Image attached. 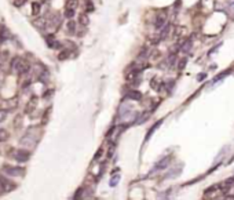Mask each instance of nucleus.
I'll return each mask as SVG.
<instances>
[{
	"label": "nucleus",
	"instance_id": "f257e3e1",
	"mask_svg": "<svg viewBox=\"0 0 234 200\" xmlns=\"http://www.w3.org/2000/svg\"><path fill=\"white\" fill-rule=\"evenodd\" d=\"M6 175H22L24 174V168L21 167H13V166H4L2 170Z\"/></svg>",
	"mask_w": 234,
	"mask_h": 200
},
{
	"label": "nucleus",
	"instance_id": "f03ea898",
	"mask_svg": "<svg viewBox=\"0 0 234 200\" xmlns=\"http://www.w3.org/2000/svg\"><path fill=\"white\" fill-rule=\"evenodd\" d=\"M14 68H15V70L19 73V75H25V73H28V70L30 69V65L28 64V62H15V65H14Z\"/></svg>",
	"mask_w": 234,
	"mask_h": 200
},
{
	"label": "nucleus",
	"instance_id": "7ed1b4c3",
	"mask_svg": "<svg viewBox=\"0 0 234 200\" xmlns=\"http://www.w3.org/2000/svg\"><path fill=\"white\" fill-rule=\"evenodd\" d=\"M14 157H15V160H18V161H28L29 160V157H30V153L28 152V150H17L15 152V155H14Z\"/></svg>",
	"mask_w": 234,
	"mask_h": 200
},
{
	"label": "nucleus",
	"instance_id": "20e7f679",
	"mask_svg": "<svg viewBox=\"0 0 234 200\" xmlns=\"http://www.w3.org/2000/svg\"><path fill=\"white\" fill-rule=\"evenodd\" d=\"M0 185H2V189L4 192H8V191L15 188V183L10 182L8 179H6V178H3V177H0Z\"/></svg>",
	"mask_w": 234,
	"mask_h": 200
},
{
	"label": "nucleus",
	"instance_id": "39448f33",
	"mask_svg": "<svg viewBox=\"0 0 234 200\" xmlns=\"http://www.w3.org/2000/svg\"><path fill=\"white\" fill-rule=\"evenodd\" d=\"M125 98H129V100H135V101H140V100H142V94H140L139 91H136V90H132V91L127 92Z\"/></svg>",
	"mask_w": 234,
	"mask_h": 200
},
{
	"label": "nucleus",
	"instance_id": "423d86ee",
	"mask_svg": "<svg viewBox=\"0 0 234 200\" xmlns=\"http://www.w3.org/2000/svg\"><path fill=\"white\" fill-rule=\"evenodd\" d=\"M36 102H37V100H36V97H32V100L29 101V102L26 104V106H25V113H28L29 115L30 112L35 109V106H36Z\"/></svg>",
	"mask_w": 234,
	"mask_h": 200
},
{
	"label": "nucleus",
	"instance_id": "0eeeda50",
	"mask_svg": "<svg viewBox=\"0 0 234 200\" xmlns=\"http://www.w3.org/2000/svg\"><path fill=\"white\" fill-rule=\"evenodd\" d=\"M66 31H68L69 35H74V32H76V21H73L70 18L68 21V24H66Z\"/></svg>",
	"mask_w": 234,
	"mask_h": 200
},
{
	"label": "nucleus",
	"instance_id": "6e6552de",
	"mask_svg": "<svg viewBox=\"0 0 234 200\" xmlns=\"http://www.w3.org/2000/svg\"><path fill=\"white\" fill-rule=\"evenodd\" d=\"M164 24H165V15H158V17L156 18L154 26H156V29H160L161 26H164Z\"/></svg>",
	"mask_w": 234,
	"mask_h": 200
},
{
	"label": "nucleus",
	"instance_id": "1a4fd4ad",
	"mask_svg": "<svg viewBox=\"0 0 234 200\" xmlns=\"http://www.w3.org/2000/svg\"><path fill=\"white\" fill-rule=\"evenodd\" d=\"M90 22V18H88L87 14H80L79 15V24H81V25H87V24Z\"/></svg>",
	"mask_w": 234,
	"mask_h": 200
},
{
	"label": "nucleus",
	"instance_id": "9d476101",
	"mask_svg": "<svg viewBox=\"0 0 234 200\" xmlns=\"http://www.w3.org/2000/svg\"><path fill=\"white\" fill-rule=\"evenodd\" d=\"M79 4V0H66V7L68 9H76Z\"/></svg>",
	"mask_w": 234,
	"mask_h": 200
},
{
	"label": "nucleus",
	"instance_id": "9b49d317",
	"mask_svg": "<svg viewBox=\"0 0 234 200\" xmlns=\"http://www.w3.org/2000/svg\"><path fill=\"white\" fill-rule=\"evenodd\" d=\"M32 13H33V15H39V13H40V3H33L32 4Z\"/></svg>",
	"mask_w": 234,
	"mask_h": 200
},
{
	"label": "nucleus",
	"instance_id": "f8f14e48",
	"mask_svg": "<svg viewBox=\"0 0 234 200\" xmlns=\"http://www.w3.org/2000/svg\"><path fill=\"white\" fill-rule=\"evenodd\" d=\"M65 17L68 18V20L73 18V17H74V9H68V7H66V10H65Z\"/></svg>",
	"mask_w": 234,
	"mask_h": 200
},
{
	"label": "nucleus",
	"instance_id": "ddd939ff",
	"mask_svg": "<svg viewBox=\"0 0 234 200\" xmlns=\"http://www.w3.org/2000/svg\"><path fill=\"white\" fill-rule=\"evenodd\" d=\"M7 138H8V133L6 130H3V128H0V142H4Z\"/></svg>",
	"mask_w": 234,
	"mask_h": 200
},
{
	"label": "nucleus",
	"instance_id": "4468645a",
	"mask_svg": "<svg viewBox=\"0 0 234 200\" xmlns=\"http://www.w3.org/2000/svg\"><path fill=\"white\" fill-rule=\"evenodd\" d=\"M168 160H169V157H165L162 161H160V163H158V166H156V170H160V168H164V167H167Z\"/></svg>",
	"mask_w": 234,
	"mask_h": 200
},
{
	"label": "nucleus",
	"instance_id": "2eb2a0df",
	"mask_svg": "<svg viewBox=\"0 0 234 200\" xmlns=\"http://www.w3.org/2000/svg\"><path fill=\"white\" fill-rule=\"evenodd\" d=\"M160 124H161V122H158V123H157V124H154V126H153V127H151V128H150V131H149V133H147V135H146V141H147V139H149V138H150V135H151V134H153V133H154V130H156V128H157V127H158V126H160Z\"/></svg>",
	"mask_w": 234,
	"mask_h": 200
},
{
	"label": "nucleus",
	"instance_id": "dca6fc26",
	"mask_svg": "<svg viewBox=\"0 0 234 200\" xmlns=\"http://www.w3.org/2000/svg\"><path fill=\"white\" fill-rule=\"evenodd\" d=\"M35 25L37 26V28H43V26L46 25V21H44L43 18H39V20L35 21Z\"/></svg>",
	"mask_w": 234,
	"mask_h": 200
},
{
	"label": "nucleus",
	"instance_id": "f3484780",
	"mask_svg": "<svg viewBox=\"0 0 234 200\" xmlns=\"http://www.w3.org/2000/svg\"><path fill=\"white\" fill-rule=\"evenodd\" d=\"M68 55H69V51H62V53L58 55V59H59V61H63V59L68 58Z\"/></svg>",
	"mask_w": 234,
	"mask_h": 200
},
{
	"label": "nucleus",
	"instance_id": "a211bd4d",
	"mask_svg": "<svg viewBox=\"0 0 234 200\" xmlns=\"http://www.w3.org/2000/svg\"><path fill=\"white\" fill-rule=\"evenodd\" d=\"M118 179H120V175H114V178H113V179H110V186H116V185H117Z\"/></svg>",
	"mask_w": 234,
	"mask_h": 200
},
{
	"label": "nucleus",
	"instance_id": "6ab92c4d",
	"mask_svg": "<svg viewBox=\"0 0 234 200\" xmlns=\"http://www.w3.org/2000/svg\"><path fill=\"white\" fill-rule=\"evenodd\" d=\"M85 11L92 13V11H94V4L90 3V2H87V4H85Z\"/></svg>",
	"mask_w": 234,
	"mask_h": 200
},
{
	"label": "nucleus",
	"instance_id": "aec40b11",
	"mask_svg": "<svg viewBox=\"0 0 234 200\" xmlns=\"http://www.w3.org/2000/svg\"><path fill=\"white\" fill-rule=\"evenodd\" d=\"M6 117H7V112H6V111H2V109H0V123L4 122Z\"/></svg>",
	"mask_w": 234,
	"mask_h": 200
},
{
	"label": "nucleus",
	"instance_id": "412c9836",
	"mask_svg": "<svg viewBox=\"0 0 234 200\" xmlns=\"http://www.w3.org/2000/svg\"><path fill=\"white\" fill-rule=\"evenodd\" d=\"M25 2H26V0H15V2H14V6H15V7H19L22 3H25Z\"/></svg>",
	"mask_w": 234,
	"mask_h": 200
},
{
	"label": "nucleus",
	"instance_id": "4be33fe9",
	"mask_svg": "<svg viewBox=\"0 0 234 200\" xmlns=\"http://www.w3.org/2000/svg\"><path fill=\"white\" fill-rule=\"evenodd\" d=\"M102 153H103V149H99L98 153H96V156H95V159H98L99 156H102Z\"/></svg>",
	"mask_w": 234,
	"mask_h": 200
}]
</instances>
